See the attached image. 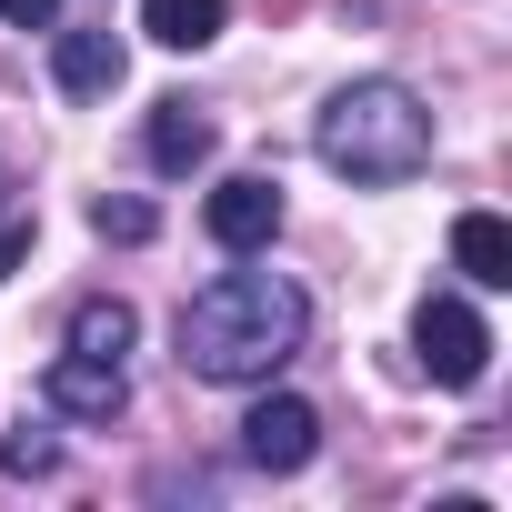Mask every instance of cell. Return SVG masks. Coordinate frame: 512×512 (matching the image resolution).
I'll use <instances>...</instances> for the list:
<instances>
[{"instance_id":"8992f818","label":"cell","mask_w":512,"mask_h":512,"mask_svg":"<svg viewBox=\"0 0 512 512\" xmlns=\"http://www.w3.org/2000/svg\"><path fill=\"white\" fill-rule=\"evenodd\" d=\"M41 402H51V412H71V422H111V412L131 402V362L61 352V362H51V382H41Z\"/></svg>"},{"instance_id":"7a4b0ae2","label":"cell","mask_w":512,"mask_h":512,"mask_svg":"<svg viewBox=\"0 0 512 512\" xmlns=\"http://www.w3.org/2000/svg\"><path fill=\"white\" fill-rule=\"evenodd\" d=\"M312 151L342 171V181H412L432 161V111L402 91V81H342L312 121Z\"/></svg>"},{"instance_id":"8fae6325","label":"cell","mask_w":512,"mask_h":512,"mask_svg":"<svg viewBox=\"0 0 512 512\" xmlns=\"http://www.w3.org/2000/svg\"><path fill=\"white\" fill-rule=\"evenodd\" d=\"M131 302H111V292H91L81 312H71V352H91V362H131Z\"/></svg>"},{"instance_id":"4fadbf2b","label":"cell","mask_w":512,"mask_h":512,"mask_svg":"<svg viewBox=\"0 0 512 512\" xmlns=\"http://www.w3.org/2000/svg\"><path fill=\"white\" fill-rule=\"evenodd\" d=\"M51 462H61V442H51L41 422H21L11 442H0V472H11V482H31V472H51Z\"/></svg>"},{"instance_id":"30bf717a","label":"cell","mask_w":512,"mask_h":512,"mask_svg":"<svg viewBox=\"0 0 512 512\" xmlns=\"http://www.w3.org/2000/svg\"><path fill=\"white\" fill-rule=\"evenodd\" d=\"M221 21H231V0H141V31L161 51H201V41H221Z\"/></svg>"},{"instance_id":"7c38bea8","label":"cell","mask_w":512,"mask_h":512,"mask_svg":"<svg viewBox=\"0 0 512 512\" xmlns=\"http://www.w3.org/2000/svg\"><path fill=\"white\" fill-rule=\"evenodd\" d=\"M91 231H101V241H151V231H161V211H151V201H131V191H101V201H91Z\"/></svg>"},{"instance_id":"2e32d148","label":"cell","mask_w":512,"mask_h":512,"mask_svg":"<svg viewBox=\"0 0 512 512\" xmlns=\"http://www.w3.org/2000/svg\"><path fill=\"white\" fill-rule=\"evenodd\" d=\"M0 211H21V171L11 161H0Z\"/></svg>"},{"instance_id":"3957f363","label":"cell","mask_w":512,"mask_h":512,"mask_svg":"<svg viewBox=\"0 0 512 512\" xmlns=\"http://www.w3.org/2000/svg\"><path fill=\"white\" fill-rule=\"evenodd\" d=\"M412 352H422V372H432L442 392H472L482 362H492V332H482V312H472L462 292H432V302L412 312Z\"/></svg>"},{"instance_id":"9a60e30c","label":"cell","mask_w":512,"mask_h":512,"mask_svg":"<svg viewBox=\"0 0 512 512\" xmlns=\"http://www.w3.org/2000/svg\"><path fill=\"white\" fill-rule=\"evenodd\" d=\"M0 21H11V31H51V21H61V0H0Z\"/></svg>"},{"instance_id":"e0dca14e","label":"cell","mask_w":512,"mask_h":512,"mask_svg":"<svg viewBox=\"0 0 512 512\" xmlns=\"http://www.w3.org/2000/svg\"><path fill=\"white\" fill-rule=\"evenodd\" d=\"M262 11H272V21H292V11H302V0H262Z\"/></svg>"},{"instance_id":"9c48e42d","label":"cell","mask_w":512,"mask_h":512,"mask_svg":"<svg viewBox=\"0 0 512 512\" xmlns=\"http://www.w3.org/2000/svg\"><path fill=\"white\" fill-rule=\"evenodd\" d=\"M51 71H61L71 101H101V91H121V41H111V31H61Z\"/></svg>"},{"instance_id":"5b68a950","label":"cell","mask_w":512,"mask_h":512,"mask_svg":"<svg viewBox=\"0 0 512 512\" xmlns=\"http://www.w3.org/2000/svg\"><path fill=\"white\" fill-rule=\"evenodd\" d=\"M201 221H211L221 251H272V231H282V181H272V171H231V181L201 201Z\"/></svg>"},{"instance_id":"6da1fadb","label":"cell","mask_w":512,"mask_h":512,"mask_svg":"<svg viewBox=\"0 0 512 512\" xmlns=\"http://www.w3.org/2000/svg\"><path fill=\"white\" fill-rule=\"evenodd\" d=\"M312 332V302L282 272H221L181 302V372L201 382H272Z\"/></svg>"},{"instance_id":"5bb4252c","label":"cell","mask_w":512,"mask_h":512,"mask_svg":"<svg viewBox=\"0 0 512 512\" xmlns=\"http://www.w3.org/2000/svg\"><path fill=\"white\" fill-rule=\"evenodd\" d=\"M31 262V211H0V282Z\"/></svg>"},{"instance_id":"277c9868","label":"cell","mask_w":512,"mask_h":512,"mask_svg":"<svg viewBox=\"0 0 512 512\" xmlns=\"http://www.w3.org/2000/svg\"><path fill=\"white\" fill-rule=\"evenodd\" d=\"M241 452H251V472H302L322 452V412L302 392H262L241 412Z\"/></svg>"},{"instance_id":"52a82bcc","label":"cell","mask_w":512,"mask_h":512,"mask_svg":"<svg viewBox=\"0 0 512 512\" xmlns=\"http://www.w3.org/2000/svg\"><path fill=\"white\" fill-rule=\"evenodd\" d=\"M141 151H151V171H171V181H181V171H201V161L221 151V131H211L191 101H151V131H141Z\"/></svg>"},{"instance_id":"ba28073f","label":"cell","mask_w":512,"mask_h":512,"mask_svg":"<svg viewBox=\"0 0 512 512\" xmlns=\"http://www.w3.org/2000/svg\"><path fill=\"white\" fill-rule=\"evenodd\" d=\"M452 272H462L472 292H512V231H502L492 211H462V221H452Z\"/></svg>"}]
</instances>
